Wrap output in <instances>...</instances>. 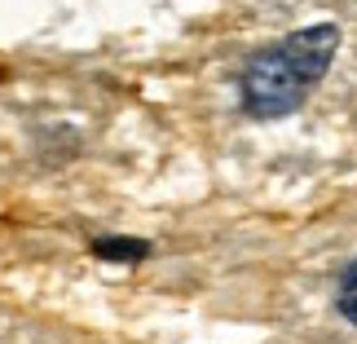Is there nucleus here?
<instances>
[{"instance_id": "1", "label": "nucleus", "mask_w": 357, "mask_h": 344, "mask_svg": "<svg viewBox=\"0 0 357 344\" xmlns=\"http://www.w3.org/2000/svg\"><path fill=\"white\" fill-rule=\"evenodd\" d=\"M340 49V27H305V31L287 36L282 45L256 53L243 71V106L256 119H278L291 115L300 102L309 98V89L326 75Z\"/></svg>"}, {"instance_id": "2", "label": "nucleus", "mask_w": 357, "mask_h": 344, "mask_svg": "<svg viewBox=\"0 0 357 344\" xmlns=\"http://www.w3.org/2000/svg\"><path fill=\"white\" fill-rule=\"evenodd\" d=\"M98 256H115V260H142L146 256V243H132V239H102L98 243Z\"/></svg>"}, {"instance_id": "3", "label": "nucleus", "mask_w": 357, "mask_h": 344, "mask_svg": "<svg viewBox=\"0 0 357 344\" xmlns=\"http://www.w3.org/2000/svg\"><path fill=\"white\" fill-rule=\"evenodd\" d=\"M340 309H344V318H349V322H357V260L349 265L344 283H340Z\"/></svg>"}]
</instances>
